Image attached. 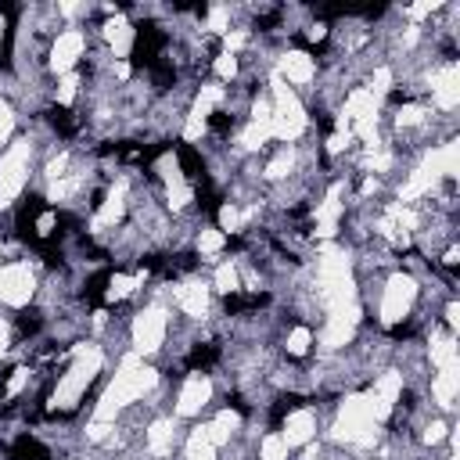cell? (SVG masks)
<instances>
[{
    "label": "cell",
    "mask_w": 460,
    "mask_h": 460,
    "mask_svg": "<svg viewBox=\"0 0 460 460\" xmlns=\"http://www.w3.org/2000/svg\"><path fill=\"white\" fill-rule=\"evenodd\" d=\"M83 54H86V29L65 25L50 40V47H47V72H50V79H61V75L75 72L83 65Z\"/></svg>",
    "instance_id": "6da1fadb"
},
{
    "label": "cell",
    "mask_w": 460,
    "mask_h": 460,
    "mask_svg": "<svg viewBox=\"0 0 460 460\" xmlns=\"http://www.w3.org/2000/svg\"><path fill=\"white\" fill-rule=\"evenodd\" d=\"M255 460H291V446L284 442V435L277 428H266L255 438Z\"/></svg>",
    "instance_id": "7a4b0ae2"
},
{
    "label": "cell",
    "mask_w": 460,
    "mask_h": 460,
    "mask_svg": "<svg viewBox=\"0 0 460 460\" xmlns=\"http://www.w3.org/2000/svg\"><path fill=\"white\" fill-rule=\"evenodd\" d=\"M18 133H22V115L14 111V104H11V101H4V97H0V151H4Z\"/></svg>",
    "instance_id": "3957f363"
}]
</instances>
